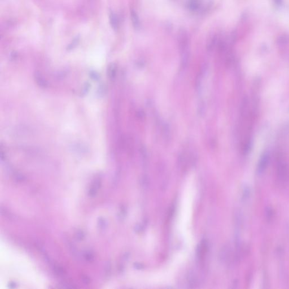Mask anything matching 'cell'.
I'll use <instances>...</instances> for the list:
<instances>
[{"mask_svg": "<svg viewBox=\"0 0 289 289\" xmlns=\"http://www.w3.org/2000/svg\"><path fill=\"white\" fill-rule=\"evenodd\" d=\"M187 8L193 12H196L200 10L202 6L201 0H188L187 2Z\"/></svg>", "mask_w": 289, "mask_h": 289, "instance_id": "obj_7", "label": "cell"}, {"mask_svg": "<svg viewBox=\"0 0 289 289\" xmlns=\"http://www.w3.org/2000/svg\"><path fill=\"white\" fill-rule=\"evenodd\" d=\"M89 77L93 81H97L100 80L101 79V75L98 73V72L95 71V70H90L89 72Z\"/></svg>", "mask_w": 289, "mask_h": 289, "instance_id": "obj_17", "label": "cell"}, {"mask_svg": "<svg viewBox=\"0 0 289 289\" xmlns=\"http://www.w3.org/2000/svg\"><path fill=\"white\" fill-rule=\"evenodd\" d=\"M97 192H98V190L96 189V188H94V187H90L89 189V191H88V195H89L90 197H92V198H93L95 196L97 195Z\"/></svg>", "mask_w": 289, "mask_h": 289, "instance_id": "obj_24", "label": "cell"}, {"mask_svg": "<svg viewBox=\"0 0 289 289\" xmlns=\"http://www.w3.org/2000/svg\"><path fill=\"white\" fill-rule=\"evenodd\" d=\"M287 41H288V38L286 36H281L278 40V42L281 44H285L287 42Z\"/></svg>", "mask_w": 289, "mask_h": 289, "instance_id": "obj_29", "label": "cell"}, {"mask_svg": "<svg viewBox=\"0 0 289 289\" xmlns=\"http://www.w3.org/2000/svg\"><path fill=\"white\" fill-rule=\"evenodd\" d=\"M217 43V36L215 35L209 37V39L207 44V49L209 51H211L214 49V47Z\"/></svg>", "mask_w": 289, "mask_h": 289, "instance_id": "obj_14", "label": "cell"}, {"mask_svg": "<svg viewBox=\"0 0 289 289\" xmlns=\"http://www.w3.org/2000/svg\"><path fill=\"white\" fill-rule=\"evenodd\" d=\"M90 87H91V85H90L89 83H88V82L85 83V84L83 85L82 89L81 90L80 96L81 97H84L85 96H86L87 94L88 93L89 90L90 89Z\"/></svg>", "mask_w": 289, "mask_h": 289, "instance_id": "obj_18", "label": "cell"}, {"mask_svg": "<svg viewBox=\"0 0 289 289\" xmlns=\"http://www.w3.org/2000/svg\"><path fill=\"white\" fill-rule=\"evenodd\" d=\"M97 225H98V229L99 230V231L103 232L106 229L107 225V221L105 218L100 217L98 218Z\"/></svg>", "mask_w": 289, "mask_h": 289, "instance_id": "obj_16", "label": "cell"}, {"mask_svg": "<svg viewBox=\"0 0 289 289\" xmlns=\"http://www.w3.org/2000/svg\"><path fill=\"white\" fill-rule=\"evenodd\" d=\"M125 215H126V210H125V209L124 207H121L120 212H119V216H118V218L120 219V220H123L124 218Z\"/></svg>", "mask_w": 289, "mask_h": 289, "instance_id": "obj_26", "label": "cell"}, {"mask_svg": "<svg viewBox=\"0 0 289 289\" xmlns=\"http://www.w3.org/2000/svg\"><path fill=\"white\" fill-rule=\"evenodd\" d=\"M178 43L179 48L181 53L187 52L189 46V37L187 31L184 29H181L178 35Z\"/></svg>", "mask_w": 289, "mask_h": 289, "instance_id": "obj_2", "label": "cell"}, {"mask_svg": "<svg viewBox=\"0 0 289 289\" xmlns=\"http://www.w3.org/2000/svg\"><path fill=\"white\" fill-rule=\"evenodd\" d=\"M208 250V244L207 241L202 240L198 245L196 249V256L199 259L201 260L205 256V254Z\"/></svg>", "mask_w": 289, "mask_h": 289, "instance_id": "obj_6", "label": "cell"}, {"mask_svg": "<svg viewBox=\"0 0 289 289\" xmlns=\"http://www.w3.org/2000/svg\"><path fill=\"white\" fill-rule=\"evenodd\" d=\"M15 180L18 182H23L25 180V177L22 174L17 173L14 174Z\"/></svg>", "mask_w": 289, "mask_h": 289, "instance_id": "obj_25", "label": "cell"}, {"mask_svg": "<svg viewBox=\"0 0 289 289\" xmlns=\"http://www.w3.org/2000/svg\"><path fill=\"white\" fill-rule=\"evenodd\" d=\"M109 21L111 28L114 31H117L119 28V20L117 15L113 11H110V13Z\"/></svg>", "mask_w": 289, "mask_h": 289, "instance_id": "obj_10", "label": "cell"}, {"mask_svg": "<svg viewBox=\"0 0 289 289\" xmlns=\"http://www.w3.org/2000/svg\"><path fill=\"white\" fill-rule=\"evenodd\" d=\"M146 176H143V178H142L141 181V184H142L143 187H147L149 186V179L147 178V177H146Z\"/></svg>", "mask_w": 289, "mask_h": 289, "instance_id": "obj_27", "label": "cell"}, {"mask_svg": "<svg viewBox=\"0 0 289 289\" xmlns=\"http://www.w3.org/2000/svg\"><path fill=\"white\" fill-rule=\"evenodd\" d=\"M188 284L190 287H195L198 283V279L196 273L193 271H190L187 277Z\"/></svg>", "mask_w": 289, "mask_h": 289, "instance_id": "obj_9", "label": "cell"}, {"mask_svg": "<svg viewBox=\"0 0 289 289\" xmlns=\"http://www.w3.org/2000/svg\"><path fill=\"white\" fill-rule=\"evenodd\" d=\"M229 248L227 246H224L220 252L219 258H220V261L222 262H226L228 259L229 258Z\"/></svg>", "mask_w": 289, "mask_h": 289, "instance_id": "obj_13", "label": "cell"}, {"mask_svg": "<svg viewBox=\"0 0 289 289\" xmlns=\"http://www.w3.org/2000/svg\"><path fill=\"white\" fill-rule=\"evenodd\" d=\"M79 42V37H76L75 39H74V40L72 41L71 43L68 45V46H67V50H71L72 49H74L76 46L78 45Z\"/></svg>", "mask_w": 289, "mask_h": 289, "instance_id": "obj_21", "label": "cell"}, {"mask_svg": "<svg viewBox=\"0 0 289 289\" xmlns=\"http://www.w3.org/2000/svg\"><path fill=\"white\" fill-rule=\"evenodd\" d=\"M102 185V181L100 177H97L94 180L92 184V187H94L96 189L99 190Z\"/></svg>", "mask_w": 289, "mask_h": 289, "instance_id": "obj_22", "label": "cell"}, {"mask_svg": "<svg viewBox=\"0 0 289 289\" xmlns=\"http://www.w3.org/2000/svg\"><path fill=\"white\" fill-rule=\"evenodd\" d=\"M34 80L37 85L41 88H47L49 86V83L42 76L40 71H36L33 74Z\"/></svg>", "mask_w": 289, "mask_h": 289, "instance_id": "obj_3", "label": "cell"}, {"mask_svg": "<svg viewBox=\"0 0 289 289\" xmlns=\"http://www.w3.org/2000/svg\"><path fill=\"white\" fill-rule=\"evenodd\" d=\"M134 267L135 268H136L137 269H142L143 268V265L140 264V263H135L134 264Z\"/></svg>", "mask_w": 289, "mask_h": 289, "instance_id": "obj_31", "label": "cell"}, {"mask_svg": "<svg viewBox=\"0 0 289 289\" xmlns=\"http://www.w3.org/2000/svg\"><path fill=\"white\" fill-rule=\"evenodd\" d=\"M75 236V238L76 239V240H77L78 241H81V240H84L86 234H85L84 231H83L81 229H79L76 231Z\"/></svg>", "mask_w": 289, "mask_h": 289, "instance_id": "obj_19", "label": "cell"}, {"mask_svg": "<svg viewBox=\"0 0 289 289\" xmlns=\"http://www.w3.org/2000/svg\"><path fill=\"white\" fill-rule=\"evenodd\" d=\"M269 157L268 153H264L262 155L258 163L257 168L258 173L262 174L265 170L269 162Z\"/></svg>", "mask_w": 289, "mask_h": 289, "instance_id": "obj_5", "label": "cell"}, {"mask_svg": "<svg viewBox=\"0 0 289 289\" xmlns=\"http://www.w3.org/2000/svg\"><path fill=\"white\" fill-rule=\"evenodd\" d=\"M274 1H275V4L278 6H280L282 4V0H274Z\"/></svg>", "mask_w": 289, "mask_h": 289, "instance_id": "obj_32", "label": "cell"}, {"mask_svg": "<svg viewBox=\"0 0 289 289\" xmlns=\"http://www.w3.org/2000/svg\"><path fill=\"white\" fill-rule=\"evenodd\" d=\"M81 278L83 282L85 285H89L90 283V279L88 276L86 275H82Z\"/></svg>", "mask_w": 289, "mask_h": 289, "instance_id": "obj_28", "label": "cell"}, {"mask_svg": "<svg viewBox=\"0 0 289 289\" xmlns=\"http://www.w3.org/2000/svg\"><path fill=\"white\" fill-rule=\"evenodd\" d=\"M51 267L52 268L53 271L56 275L58 276H63L65 275L66 272H65L64 269L62 267H61L60 265H59L58 264H54V262L53 264Z\"/></svg>", "mask_w": 289, "mask_h": 289, "instance_id": "obj_15", "label": "cell"}, {"mask_svg": "<svg viewBox=\"0 0 289 289\" xmlns=\"http://www.w3.org/2000/svg\"><path fill=\"white\" fill-rule=\"evenodd\" d=\"M111 273V262H107L105 265V269H104V276L106 278H107L109 276H110Z\"/></svg>", "mask_w": 289, "mask_h": 289, "instance_id": "obj_20", "label": "cell"}, {"mask_svg": "<svg viewBox=\"0 0 289 289\" xmlns=\"http://www.w3.org/2000/svg\"><path fill=\"white\" fill-rule=\"evenodd\" d=\"M130 15L134 29L136 31H139L141 29V22L138 14L134 9H131L130 11Z\"/></svg>", "mask_w": 289, "mask_h": 289, "instance_id": "obj_4", "label": "cell"}, {"mask_svg": "<svg viewBox=\"0 0 289 289\" xmlns=\"http://www.w3.org/2000/svg\"><path fill=\"white\" fill-rule=\"evenodd\" d=\"M67 244H68V246L69 250H70L71 253L72 254L73 256L75 257L76 259H78V260H79V259H80V253H79L78 250L77 249L75 245L74 244V243H72L70 240H68Z\"/></svg>", "mask_w": 289, "mask_h": 289, "instance_id": "obj_11", "label": "cell"}, {"mask_svg": "<svg viewBox=\"0 0 289 289\" xmlns=\"http://www.w3.org/2000/svg\"><path fill=\"white\" fill-rule=\"evenodd\" d=\"M106 92V87L105 85L101 84L99 85L98 88L97 93H98L99 97H103L105 96V94Z\"/></svg>", "mask_w": 289, "mask_h": 289, "instance_id": "obj_23", "label": "cell"}, {"mask_svg": "<svg viewBox=\"0 0 289 289\" xmlns=\"http://www.w3.org/2000/svg\"><path fill=\"white\" fill-rule=\"evenodd\" d=\"M117 73V65L115 63H111L107 67V74L111 81L115 80Z\"/></svg>", "mask_w": 289, "mask_h": 289, "instance_id": "obj_8", "label": "cell"}, {"mask_svg": "<svg viewBox=\"0 0 289 289\" xmlns=\"http://www.w3.org/2000/svg\"><path fill=\"white\" fill-rule=\"evenodd\" d=\"M277 175L281 181H286L289 180V165L281 159L278 163Z\"/></svg>", "mask_w": 289, "mask_h": 289, "instance_id": "obj_1", "label": "cell"}, {"mask_svg": "<svg viewBox=\"0 0 289 289\" xmlns=\"http://www.w3.org/2000/svg\"><path fill=\"white\" fill-rule=\"evenodd\" d=\"M8 287L9 288H11V289H14V288H15L17 287V284L14 282H10L9 284V285H8Z\"/></svg>", "mask_w": 289, "mask_h": 289, "instance_id": "obj_30", "label": "cell"}, {"mask_svg": "<svg viewBox=\"0 0 289 289\" xmlns=\"http://www.w3.org/2000/svg\"><path fill=\"white\" fill-rule=\"evenodd\" d=\"M82 257L87 262H92L95 259L93 252L90 250H85L82 253Z\"/></svg>", "mask_w": 289, "mask_h": 289, "instance_id": "obj_12", "label": "cell"}]
</instances>
